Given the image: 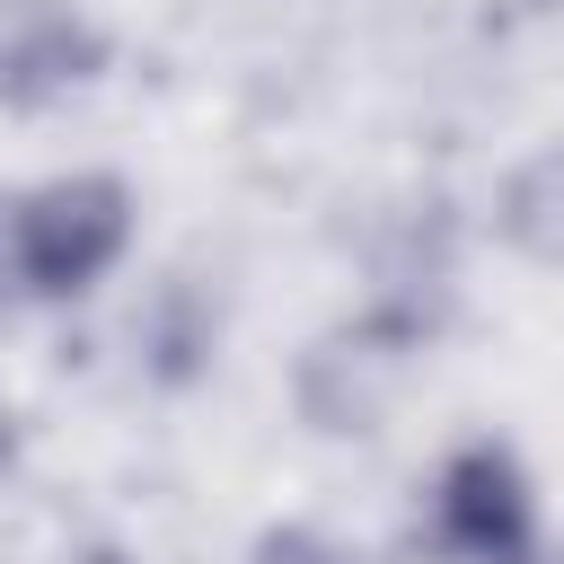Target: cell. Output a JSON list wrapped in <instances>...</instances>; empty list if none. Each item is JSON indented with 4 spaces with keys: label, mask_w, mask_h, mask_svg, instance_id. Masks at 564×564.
<instances>
[{
    "label": "cell",
    "mask_w": 564,
    "mask_h": 564,
    "mask_svg": "<svg viewBox=\"0 0 564 564\" xmlns=\"http://www.w3.org/2000/svg\"><path fill=\"white\" fill-rule=\"evenodd\" d=\"M132 247V185L106 167H70L26 185L0 212V264L18 300H88Z\"/></svg>",
    "instance_id": "cell-1"
},
{
    "label": "cell",
    "mask_w": 564,
    "mask_h": 564,
    "mask_svg": "<svg viewBox=\"0 0 564 564\" xmlns=\"http://www.w3.org/2000/svg\"><path fill=\"white\" fill-rule=\"evenodd\" d=\"M423 529H432V546L449 564H538L546 555V538H538V485H529L520 449L494 441V432L458 441L432 467Z\"/></svg>",
    "instance_id": "cell-2"
},
{
    "label": "cell",
    "mask_w": 564,
    "mask_h": 564,
    "mask_svg": "<svg viewBox=\"0 0 564 564\" xmlns=\"http://www.w3.org/2000/svg\"><path fill=\"white\" fill-rule=\"evenodd\" d=\"M106 70V35L79 9H9L0 18V115H44Z\"/></svg>",
    "instance_id": "cell-3"
},
{
    "label": "cell",
    "mask_w": 564,
    "mask_h": 564,
    "mask_svg": "<svg viewBox=\"0 0 564 564\" xmlns=\"http://www.w3.org/2000/svg\"><path fill=\"white\" fill-rule=\"evenodd\" d=\"M494 220H502V238H511L520 256L555 264V256H564V150H538L529 167H511Z\"/></svg>",
    "instance_id": "cell-4"
},
{
    "label": "cell",
    "mask_w": 564,
    "mask_h": 564,
    "mask_svg": "<svg viewBox=\"0 0 564 564\" xmlns=\"http://www.w3.org/2000/svg\"><path fill=\"white\" fill-rule=\"evenodd\" d=\"M247 564H344V546H335L326 529H300V520H291V529H264V538L247 546Z\"/></svg>",
    "instance_id": "cell-5"
},
{
    "label": "cell",
    "mask_w": 564,
    "mask_h": 564,
    "mask_svg": "<svg viewBox=\"0 0 564 564\" xmlns=\"http://www.w3.org/2000/svg\"><path fill=\"white\" fill-rule=\"evenodd\" d=\"M18 467V423H9V405H0V476Z\"/></svg>",
    "instance_id": "cell-6"
},
{
    "label": "cell",
    "mask_w": 564,
    "mask_h": 564,
    "mask_svg": "<svg viewBox=\"0 0 564 564\" xmlns=\"http://www.w3.org/2000/svg\"><path fill=\"white\" fill-rule=\"evenodd\" d=\"M88 564H123V555H88Z\"/></svg>",
    "instance_id": "cell-7"
},
{
    "label": "cell",
    "mask_w": 564,
    "mask_h": 564,
    "mask_svg": "<svg viewBox=\"0 0 564 564\" xmlns=\"http://www.w3.org/2000/svg\"><path fill=\"white\" fill-rule=\"evenodd\" d=\"M0 291H9V264H0Z\"/></svg>",
    "instance_id": "cell-8"
},
{
    "label": "cell",
    "mask_w": 564,
    "mask_h": 564,
    "mask_svg": "<svg viewBox=\"0 0 564 564\" xmlns=\"http://www.w3.org/2000/svg\"><path fill=\"white\" fill-rule=\"evenodd\" d=\"M555 9H564V0H555Z\"/></svg>",
    "instance_id": "cell-9"
}]
</instances>
